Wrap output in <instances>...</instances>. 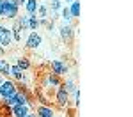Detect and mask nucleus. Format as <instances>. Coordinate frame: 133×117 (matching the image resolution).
Masks as SVG:
<instances>
[{
    "label": "nucleus",
    "instance_id": "nucleus-1",
    "mask_svg": "<svg viewBox=\"0 0 133 117\" xmlns=\"http://www.w3.org/2000/svg\"><path fill=\"white\" fill-rule=\"evenodd\" d=\"M4 5V18L5 20H16L20 14V5L16 4V0H2Z\"/></svg>",
    "mask_w": 133,
    "mask_h": 117
},
{
    "label": "nucleus",
    "instance_id": "nucleus-2",
    "mask_svg": "<svg viewBox=\"0 0 133 117\" xmlns=\"http://www.w3.org/2000/svg\"><path fill=\"white\" fill-rule=\"evenodd\" d=\"M69 94H68V91L62 87V85H59L57 89H55V105L59 106L61 110H66L68 106H69Z\"/></svg>",
    "mask_w": 133,
    "mask_h": 117
},
{
    "label": "nucleus",
    "instance_id": "nucleus-3",
    "mask_svg": "<svg viewBox=\"0 0 133 117\" xmlns=\"http://www.w3.org/2000/svg\"><path fill=\"white\" fill-rule=\"evenodd\" d=\"M18 92V85H16V82H12V80H4L2 82V85H0V98L2 99H7V98H11V96H14Z\"/></svg>",
    "mask_w": 133,
    "mask_h": 117
},
{
    "label": "nucleus",
    "instance_id": "nucleus-4",
    "mask_svg": "<svg viewBox=\"0 0 133 117\" xmlns=\"http://www.w3.org/2000/svg\"><path fill=\"white\" fill-rule=\"evenodd\" d=\"M50 71L53 74H57V76H64V74H68V71H69V66H68L66 60H62V59H55V60L50 62Z\"/></svg>",
    "mask_w": 133,
    "mask_h": 117
},
{
    "label": "nucleus",
    "instance_id": "nucleus-5",
    "mask_svg": "<svg viewBox=\"0 0 133 117\" xmlns=\"http://www.w3.org/2000/svg\"><path fill=\"white\" fill-rule=\"evenodd\" d=\"M12 34H11V27H5V25H2L0 23V46L2 48H11V44H12Z\"/></svg>",
    "mask_w": 133,
    "mask_h": 117
},
{
    "label": "nucleus",
    "instance_id": "nucleus-6",
    "mask_svg": "<svg viewBox=\"0 0 133 117\" xmlns=\"http://www.w3.org/2000/svg\"><path fill=\"white\" fill-rule=\"evenodd\" d=\"M41 43H43V37L39 32H29V36L25 37V48L27 50H37Z\"/></svg>",
    "mask_w": 133,
    "mask_h": 117
},
{
    "label": "nucleus",
    "instance_id": "nucleus-7",
    "mask_svg": "<svg viewBox=\"0 0 133 117\" xmlns=\"http://www.w3.org/2000/svg\"><path fill=\"white\" fill-rule=\"evenodd\" d=\"M61 84H62V82H61V76H57V74H53L50 71V73H46V78H44L43 89H57Z\"/></svg>",
    "mask_w": 133,
    "mask_h": 117
},
{
    "label": "nucleus",
    "instance_id": "nucleus-8",
    "mask_svg": "<svg viewBox=\"0 0 133 117\" xmlns=\"http://www.w3.org/2000/svg\"><path fill=\"white\" fill-rule=\"evenodd\" d=\"M59 36H61L62 41L69 43L73 39V36H75V29H73L71 25H64V23H62L61 27H59Z\"/></svg>",
    "mask_w": 133,
    "mask_h": 117
},
{
    "label": "nucleus",
    "instance_id": "nucleus-9",
    "mask_svg": "<svg viewBox=\"0 0 133 117\" xmlns=\"http://www.w3.org/2000/svg\"><path fill=\"white\" fill-rule=\"evenodd\" d=\"M9 112H11V115L12 117H25L29 112H30V106L29 105H12L9 108Z\"/></svg>",
    "mask_w": 133,
    "mask_h": 117
},
{
    "label": "nucleus",
    "instance_id": "nucleus-10",
    "mask_svg": "<svg viewBox=\"0 0 133 117\" xmlns=\"http://www.w3.org/2000/svg\"><path fill=\"white\" fill-rule=\"evenodd\" d=\"M36 115L37 117H55V110L51 108L50 105H37L36 108Z\"/></svg>",
    "mask_w": 133,
    "mask_h": 117
},
{
    "label": "nucleus",
    "instance_id": "nucleus-11",
    "mask_svg": "<svg viewBox=\"0 0 133 117\" xmlns=\"http://www.w3.org/2000/svg\"><path fill=\"white\" fill-rule=\"evenodd\" d=\"M59 16H61V20H62L64 25H71L73 20H75L71 16V12H69V9H68V5H62V9L59 11Z\"/></svg>",
    "mask_w": 133,
    "mask_h": 117
},
{
    "label": "nucleus",
    "instance_id": "nucleus-12",
    "mask_svg": "<svg viewBox=\"0 0 133 117\" xmlns=\"http://www.w3.org/2000/svg\"><path fill=\"white\" fill-rule=\"evenodd\" d=\"M23 76H25V71H23V69H20L16 64H11V78H12L16 84L23 80Z\"/></svg>",
    "mask_w": 133,
    "mask_h": 117
},
{
    "label": "nucleus",
    "instance_id": "nucleus-13",
    "mask_svg": "<svg viewBox=\"0 0 133 117\" xmlns=\"http://www.w3.org/2000/svg\"><path fill=\"white\" fill-rule=\"evenodd\" d=\"M37 5H39V0H27V2L23 4L25 14H36V12H37Z\"/></svg>",
    "mask_w": 133,
    "mask_h": 117
},
{
    "label": "nucleus",
    "instance_id": "nucleus-14",
    "mask_svg": "<svg viewBox=\"0 0 133 117\" xmlns=\"http://www.w3.org/2000/svg\"><path fill=\"white\" fill-rule=\"evenodd\" d=\"M11 34H12V41H14V43H20L21 41V27L18 25V21H16V20H12Z\"/></svg>",
    "mask_w": 133,
    "mask_h": 117
},
{
    "label": "nucleus",
    "instance_id": "nucleus-15",
    "mask_svg": "<svg viewBox=\"0 0 133 117\" xmlns=\"http://www.w3.org/2000/svg\"><path fill=\"white\" fill-rule=\"evenodd\" d=\"M48 12H50V7H48V4L46 2H39V5H37V18L43 20V18H48Z\"/></svg>",
    "mask_w": 133,
    "mask_h": 117
},
{
    "label": "nucleus",
    "instance_id": "nucleus-16",
    "mask_svg": "<svg viewBox=\"0 0 133 117\" xmlns=\"http://www.w3.org/2000/svg\"><path fill=\"white\" fill-rule=\"evenodd\" d=\"M39 18H37V14H29V30L30 32H37L39 30Z\"/></svg>",
    "mask_w": 133,
    "mask_h": 117
},
{
    "label": "nucleus",
    "instance_id": "nucleus-17",
    "mask_svg": "<svg viewBox=\"0 0 133 117\" xmlns=\"http://www.w3.org/2000/svg\"><path fill=\"white\" fill-rule=\"evenodd\" d=\"M68 9H69V12H71L73 18H75V20H78V18H80V0L71 2V4L68 5Z\"/></svg>",
    "mask_w": 133,
    "mask_h": 117
},
{
    "label": "nucleus",
    "instance_id": "nucleus-18",
    "mask_svg": "<svg viewBox=\"0 0 133 117\" xmlns=\"http://www.w3.org/2000/svg\"><path fill=\"white\" fill-rule=\"evenodd\" d=\"M16 103H18V105H29V106H30V99H29V94L18 89V92H16Z\"/></svg>",
    "mask_w": 133,
    "mask_h": 117
},
{
    "label": "nucleus",
    "instance_id": "nucleus-19",
    "mask_svg": "<svg viewBox=\"0 0 133 117\" xmlns=\"http://www.w3.org/2000/svg\"><path fill=\"white\" fill-rule=\"evenodd\" d=\"M0 74L2 76H11V64L9 60H5V59H0Z\"/></svg>",
    "mask_w": 133,
    "mask_h": 117
},
{
    "label": "nucleus",
    "instance_id": "nucleus-20",
    "mask_svg": "<svg viewBox=\"0 0 133 117\" xmlns=\"http://www.w3.org/2000/svg\"><path fill=\"white\" fill-rule=\"evenodd\" d=\"M14 64H16L20 69H23V71H29V69L32 67L30 60H29L27 57H20V59H16V62H14Z\"/></svg>",
    "mask_w": 133,
    "mask_h": 117
},
{
    "label": "nucleus",
    "instance_id": "nucleus-21",
    "mask_svg": "<svg viewBox=\"0 0 133 117\" xmlns=\"http://www.w3.org/2000/svg\"><path fill=\"white\" fill-rule=\"evenodd\" d=\"M61 85L66 89V91H68V94H69V96H71L73 92L78 89V87H76V84H75V80H71V78H68V80H66V82H62Z\"/></svg>",
    "mask_w": 133,
    "mask_h": 117
},
{
    "label": "nucleus",
    "instance_id": "nucleus-22",
    "mask_svg": "<svg viewBox=\"0 0 133 117\" xmlns=\"http://www.w3.org/2000/svg\"><path fill=\"white\" fill-rule=\"evenodd\" d=\"M16 21L21 27V30H29V14H18Z\"/></svg>",
    "mask_w": 133,
    "mask_h": 117
},
{
    "label": "nucleus",
    "instance_id": "nucleus-23",
    "mask_svg": "<svg viewBox=\"0 0 133 117\" xmlns=\"http://www.w3.org/2000/svg\"><path fill=\"white\" fill-rule=\"evenodd\" d=\"M62 0H50V4H48V7H50V11H55V12H59V11L62 9Z\"/></svg>",
    "mask_w": 133,
    "mask_h": 117
},
{
    "label": "nucleus",
    "instance_id": "nucleus-24",
    "mask_svg": "<svg viewBox=\"0 0 133 117\" xmlns=\"http://www.w3.org/2000/svg\"><path fill=\"white\" fill-rule=\"evenodd\" d=\"M73 105L75 106L80 105V89H76V91L73 92Z\"/></svg>",
    "mask_w": 133,
    "mask_h": 117
},
{
    "label": "nucleus",
    "instance_id": "nucleus-25",
    "mask_svg": "<svg viewBox=\"0 0 133 117\" xmlns=\"http://www.w3.org/2000/svg\"><path fill=\"white\" fill-rule=\"evenodd\" d=\"M25 2H27V0H16V4H18L20 7H21V5H23V4H25Z\"/></svg>",
    "mask_w": 133,
    "mask_h": 117
},
{
    "label": "nucleus",
    "instance_id": "nucleus-26",
    "mask_svg": "<svg viewBox=\"0 0 133 117\" xmlns=\"http://www.w3.org/2000/svg\"><path fill=\"white\" fill-rule=\"evenodd\" d=\"M25 117H37V115H36V114H32V112H29V114H27Z\"/></svg>",
    "mask_w": 133,
    "mask_h": 117
},
{
    "label": "nucleus",
    "instance_id": "nucleus-27",
    "mask_svg": "<svg viewBox=\"0 0 133 117\" xmlns=\"http://www.w3.org/2000/svg\"><path fill=\"white\" fill-rule=\"evenodd\" d=\"M71 2H75V0H66V5H69Z\"/></svg>",
    "mask_w": 133,
    "mask_h": 117
},
{
    "label": "nucleus",
    "instance_id": "nucleus-28",
    "mask_svg": "<svg viewBox=\"0 0 133 117\" xmlns=\"http://www.w3.org/2000/svg\"><path fill=\"white\" fill-rule=\"evenodd\" d=\"M2 82H4V76H2V74H0V85H2Z\"/></svg>",
    "mask_w": 133,
    "mask_h": 117
},
{
    "label": "nucleus",
    "instance_id": "nucleus-29",
    "mask_svg": "<svg viewBox=\"0 0 133 117\" xmlns=\"http://www.w3.org/2000/svg\"><path fill=\"white\" fill-rule=\"evenodd\" d=\"M0 2H2V0H0Z\"/></svg>",
    "mask_w": 133,
    "mask_h": 117
},
{
    "label": "nucleus",
    "instance_id": "nucleus-30",
    "mask_svg": "<svg viewBox=\"0 0 133 117\" xmlns=\"http://www.w3.org/2000/svg\"><path fill=\"white\" fill-rule=\"evenodd\" d=\"M55 117H57V115H55Z\"/></svg>",
    "mask_w": 133,
    "mask_h": 117
}]
</instances>
